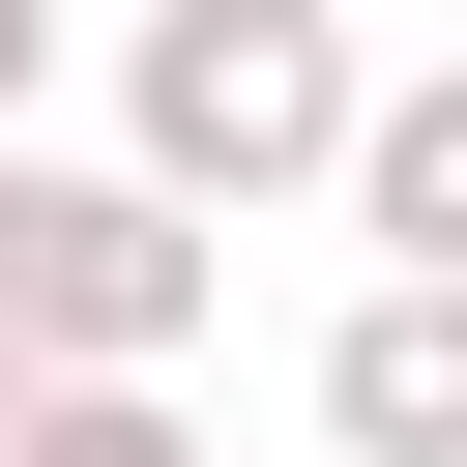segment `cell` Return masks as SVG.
<instances>
[{"instance_id":"6da1fadb","label":"cell","mask_w":467,"mask_h":467,"mask_svg":"<svg viewBox=\"0 0 467 467\" xmlns=\"http://www.w3.org/2000/svg\"><path fill=\"white\" fill-rule=\"evenodd\" d=\"M350 117H379L350 0H146V29H117V175H146L175 234L321 204V175H350Z\"/></svg>"},{"instance_id":"5b68a950","label":"cell","mask_w":467,"mask_h":467,"mask_svg":"<svg viewBox=\"0 0 467 467\" xmlns=\"http://www.w3.org/2000/svg\"><path fill=\"white\" fill-rule=\"evenodd\" d=\"M0 467H204L175 379H0Z\"/></svg>"},{"instance_id":"8992f818","label":"cell","mask_w":467,"mask_h":467,"mask_svg":"<svg viewBox=\"0 0 467 467\" xmlns=\"http://www.w3.org/2000/svg\"><path fill=\"white\" fill-rule=\"evenodd\" d=\"M58 29H88V0H0V146H29V88H58Z\"/></svg>"},{"instance_id":"3957f363","label":"cell","mask_w":467,"mask_h":467,"mask_svg":"<svg viewBox=\"0 0 467 467\" xmlns=\"http://www.w3.org/2000/svg\"><path fill=\"white\" fill-rule=\"evenodd\" d=\"M321 438L350 467H467V292H350L321 321Z\"/></svg>"},{"instance_id":"277c9868","label":"cell","mask_w":467,"mask_h":467,"mask_svg":"<svg viewBox=\"0 0 467 467\" xmlns=\"http://www.w3.org/2000/svg\"><path fill=\"white\" fill-rule=\"evenodd\" d=\"M350 234H379V292H467V58H409L379 117H350V175H321Z\"/></svg>"},{"instance_id":"7a4b0ae2","label":"cell","mask_w":467,"mask_h":467,"mask_svg":"<svg viewBox=\"0 0 467 467\" xmlns=\"http://www.w3.org/2000/svg\"><path fill=\"white\" fill-rule=\"evenodd\" d=\"M204 292H234V234H175L88 146H0V379H175Z\"/></svg>"}]
</instances>
